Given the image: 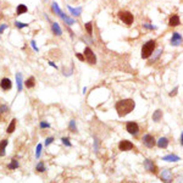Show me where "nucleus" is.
Wrapping results in <instances>:
<instances>
[{
  "mask_svg": "<svg viewBox=\"0 0 183 183\" xmlns=\"http://www.w3.org/2000/svg\"><path fill=\"white\" fill-rule=\"evenodd\" d=\"M135 108V101L131 98L128 99H121L115 102V110L117 112L119 117H124L128 113H131Z\"/></svg>",
  "mask_w": 183,
  "mask_h": 183,
  "instance_id": "obj_1",
  "label": "nucleus"
},
{
  "mask_svg": "<svg viewBox=\"0 0 183 183\" xmlns=\"http://www.w3.org/2000/svg\"><path fill=\"white\" fill-rule=\"evenodd\" d=\"M156 49V39H150L143 44L142 47V59H149Z\"/></svg>",
  "mask_w": 183,
  "mask_h": 183,
  "instance_id": "obj_2",
  "label": "nucleus"
},
{
  "mask_svg": "<svg viewBox=\"0 0 183 183\" xmlns=\"http://www.w3.org/2000/svg\"><path fill=\"white\" fill-rule=\"evenodd\" d=\"M119 18L123 22L126 26H131L133 23V21H134L133 14L130 12V11H127V10H121V11H119Z\"/></svg>",
  "mask_w": 183,
  "mask_h": 183,
  "instance_id": "obj_3",
  "label": "nucleus"
},
{
  "mask_svg": "<svg viewBox=\"0 0 183 183\" xmlns=\"http://www.w3.org/2000/svg\"><path fill=\"white\" fill-rule=\"evenodd\" d=\"M159 178L163 183H173V173L171 168H164L159 175Z\"/></svg>",
  "mask_w": 183,
  "mask_h": 183,
  "instance_id": "obj_4",
  "label": "nucleus"
},
{
  "mask_svg": "<svg viewBox=\"0 0 183 183\" xmlns=\"http://www.w3.org/2000/svg\"><path fill=\"white\" fill-rule=\"evenodd\" d=\"M143 165H144V168L148 171V172H150L152 175H157L159 173V167L152 159H144Z\"/></svg>",
  "mask_w": 183,
  "mask_h": 183,
  "instance_id": "obj_5",
  "label": "nucleus"
},
{
  "mask_svg": "<svg viewBox=\"0 0 183 183\" xmlns=\"http://www.w3.org/2000/svg\"><path fill=\"white\" fill-rule=\"evenodd\" d=\"M126 131H127L131 135L137 137V135L139 134L141 128H139V124L137 123V122H134V121H128V122H126Z\"/></svg>",
  "mask_w": 183,
  "mask_h": 183,
  "instance_id": "obj_6",
  "label": "nucleus"
},
{
  "mask_svg": "<svg viewBox=\"0 0 183 183\" xmlns=\"http://www.w3.org/2000/svg\"><path fill=\"white\" fill-rule=\"evenodd\" d=\"M83 55H84V59L88 64L90 65H95L97 64V56L94 54V51L91 50L90 47H86L84 50H83Z\"/></svg>",
  "mask_w": 183,
  "mask_h": 183,
  "instance_id": "obj_7",
  "label": "nucleus"
},
{
  "mask_svg": "<svg viewBox=\"0 0 183 183\" xmlns=\"http://www.w3.org/2000/svg\"><path fill=\"white\" fill-rule=\"evenodd\" d=\"M142 143L144 146L146 148H149V149H152V148H154L156 145V139H155V137L150 133H146L142 137Z\"/></svg>",
  "mask_w": 183,
  "mask_h": 183,
  "instance_id": "obj_8",
  "label": "nucleus"
},
{
  "mask_svg": "<svg viewBox=\"0 0 183 183\" xmlns=\"http://www.w3.org/2000/svg\"><path fill=\"white\" fill-rule=\"evenodd\" d=\"M119 149H120L121 152H130V150L135 149V146H134V144H133L131 141L122 139V141H120V143H119Z\"/></svg>",
  "mask_w": 183,
  "mask_h": 183,
  "instance_id": "obj_9",
  "label": "nucleus"
},
{
  "mask_svg": "<svg viewBox=\"0 0 183 183\" xmlns=\"http://www.w3.org/2000/svg\"><path fill=\"white\" fill-rule=\"evenodd\" d=\"M182 43H183L182 34L178 33V32H173L172 33V37H171V39H170V44L172 45V47H179Z\"/></svg>",
  "mask_w": 183,
  "mask_h": 183,
  "instance_id": "obj_10",
  "label": "nucleus"
},
{
  "mask_svg": "<svg viewBox=\"0 0 183 183\" xmlns=\"http://www.w3.org/2000/svg\"><path fill=\"white\" fill-rule=\"evenodd\" d=\"M168 27H177L181 25V18L177 14H173V15H171L170 18H168Z\"/></svg>",
  "mask_w": 183,
  "mask_h": 183,
  "instance_id": "obj_11",
  "label": "nucleus"
},
{
  "mask_svg": "<svg viewBox=\"0 0 183 183\" xmlns=\"http://www.w3.org/2000/svg\"><path fill=\"white\" fill-rule=\"evenodd\" d=\"M0 88H1L4 91H7L12 88V82H11L10 78H3L1 81H0Z\"/></svg>",
  "mask_w": 183,
  "mask_h": 183,
  "instance_id": "obj_12",
  "label": "nucleus"
},
{
  "mask_svg": "<svg viewBox=\"0 0 183 183\" xmlns=\"http://www.w3.org/2000/svg\"><path fill=\"white\" fill-rule=\"evenodd\" d=\"M50 23H51V32H53V34H54V36H56V37H60L62 34V29H61L60 25L58 23V22H53V21H50Z\"/></svg>",
  "mask_w": 183,
  "mask_h": 183,
  "instance_id": "obj_13",
  "label": "nucleus"
},
{
  "mask_svg": "<svg viewBox=\"0 0 183 183\" xmlns=\"http://www.w3.org/2000/svg\"><path fill=\"white\" fill-rule=\"evenodd\" d=\"M51 10L54 11V14H55V15H58V16H59V17H60L61 20H62V18H64V17L66 16V15H65V14L62 12V10L60 9L59 4L56 3V1H54V3L51 4Z\"/></svg>",
  "mask_w": 183,
  "mask_h": 183,
  "instance_id": "obj_14",
  "label": "nucleus"
},
{
  "mask_svg": "<svg viewBox=\"0 0 183 183\" xmlns=\"http://www.w3.org/2000/svg\"><path fill=\"white\" fill-rule=\"evenodd\" d=\"M168 138L167 137H161V138H159V141H156V146L160 148V149H166L168 146Z\"/></svg>",
  "mask_w": 183,
  "mask_h": 183,
  "instance_id": "obj_15",
  "label": "nucleus"
},
{
  "mask_svg": "<svg viewBox=\"0 0 183 183\" xmlns=\"http://www.w3.org/2000/svg\"><path fill=\"white\" fill-rule=\"evenodd\" d=\"M163 53H164V49H163V48H160V49H155V51L153 53V55L149 58V62H150V64H153V62L157 61V60L160 59V56L163 55Z\"/></svg>",
  "mask_w": 183,
  "mask_h": 183,
  "instance_id": "obj_16",
  "label": "nucleus"
},
{
  "mask_svg": "<svg viewBox=\"0 0 183 183\" xmlns=\"http://www.w3.org/2000/svg\"><path fill=\"white\" fill-rule=\"evenodd\" d=\"M161 160L163 161H167V163H178L181 160V157L178 155H176V154H168V155L164 156Z\"/></svg>",
  "mask_w": 183,
  "mask_h": 183,
  "instance_id": "obj_17",
  "label": "nucleus"
},
{
  "mask_svg": "<svg viewBox=\"0 0 183 183\" xmlns=\"http://www.w3.org/2000/svg\"><path fill=\"white\" fill-rule=\"evenodd\" d=\"M16 84H17V91H22L23 90V77H22L21 72L16 73Z\"/></svg>",
  "mask_w": 183,
  "mask_h": 183,
  "instance_id": "obj_18",
  "label": "nucleus"
},
{
  "mask_svg": "<svg viewBox=\"0 0 183 183\" xmlns=\"http://www.w3.org/2000/svg\"><path fill=\"white\" fill-rule=\"evenodd\" d=\"M163 116H164L163 111L160 110V109H157V110H155V111L153 112V116H152V119H153V121H154V122H160V121H161V119H163Z\"/></svg>",
  "mask_w": 183,
  "mask_h": 183,
  "instance_id": "obj_19",
  "label": "nucleus"
},
{
  "mask_svg": "<svg viewBox=\"0 0 183 183\" xmlns=\"http://www.w3.org/2000/svg\"><path fill=\"white\" fill-rule=\"evenodd\" d=\"M67 9H68V11H70V12H71V15H72V16L79 17V16H81V14H82V7H81V6L77 7V9H75V7H72V6L68 5V6H67Z\"/></svg>",
  "mask_w": 183,
  "mask_h": 183,
  "instance_id": "obj_20",
  "label": "nucleus"
},
{
  "mask_svg": "<svg viewBox=\"0 0 183 183\" xmlns=\"http://www.w3.org/2000/svg\"><path fill=\"white\" fill-rule=\"evenodd\" d=\"M34 86H36V78H34L33 76L28 77L25 81V87L27 89H32V88H34Z\"/></svg>",
  "mask_w": 183,
  "mask_h": 183,
  "instance_id": "obj_21",
  "label": "nucleus"
},
{
  "mask_svg": "<svg viewBox=\"0 0 183 183\" xmlns=\"http://www.w3.org/2000/svg\"><path fill=\"white\" fill-rule=\"evenodd\" d=\"M7 144H9V141H7V139H3L1 142H0V157L5 156Z\"/></svg>",
  "mask_w": 183,
  "mask_h": 183,
  "instance_id": "obj_22",
  "label": "nucleus"
},
{
  "mask_svg": "<svg viewBox=\"0 0 183 183\" xmlns=\"http://www.w3.org/2000/svg\"><path fill=\"white\" fill-rule=\"evenodd\" d=\"M27 11H28V7H27L25 4H20V5H17V7H16V15H17V16H21V15L26 14Z\"/></svg>",
  "mask_w": 183,
  "mask_h": 183,
  "instance_id": "obj_23",
  "label": "nucleus"
},
{
  "mask_svg": "<svg viewBox=\"0 0 183 183\" xmlns=\"http://www.w3.org/2000/svg\"><path fill=\"white\" fill-rule=\"evenodd\" d=\"M18 167H20L18 160H17L16 157H12V159H11V161H10V164L7 165V168H9V170H17Z\"/></svg>",
  "mask_w": 183,
  "mask_h": 183,
  "instance_id": "obj_24",
  "label": "nucleus"
},
{
  "mask_svg": "<svg viewBox=\"0 0 183 183\" xmlns=\"http://www.w3.org/2000/svg\"><path fill=\"white\" fill-rule=\"evenodd\" d=\"M16 119H12L11 120V122L9 123V126H7V128H6V133H12L14 131H15V128H16Z\"/></svg>",
  "mask_w": 183,
  "mask_h": 183,
  "instance_id": "obj_25",
  "label": "nucleus"
},
{
  "mask_svg": "<svg viewBox=\"0 0 183 183\" xmlns=\"http://www.w3.org/2000/svg\"><path fill=\"white\" fill-rule=\"evenodd\" d=\"M84 28H86V31H87V33H88V36L89 37H91V34H93V22H86L84 23Z\"/></svg>",
  "mask_w": 183,
  "mask_h": 183,
  "instance_id": "obj_26",
  "label": "nucleus"
},
{
  "mask_svg": "<svg viewBox=\"0 0 183 183\" xmlns=\"http://www.w3.org/2000/svg\"><path fill=\"white\" fill-rule=\"evenodd\" d=\"M36 171H37V172H39V173H43V172H45V171H47V168H45V165H44L43 161H39L36 165Z\"/></svg>",
  "mask_w": 183,
  "mask_h": 183,
  "instance_id": "obj_27",
  "label": "nucleus"
},
{
  "mask_svg": "<svg viewBox=\"0 0 183 183\" xmlns=\"http://www.w3.org/2000/svg\"><path fill=\"white\" fill-rule=\"evenodd\" d=\"M62 21L65 22V25H67V26H72V25H75V23H76V21H75L73 18H71L70 16H67V15L62 18Z\"/></svg>",
  "mask_w": 183,
  "mask_h": 183,
  "instance_id": "obj_28",
  "label": "nucleus"
},
{
  "mask_svg": "<svg viewBox=\"0 0 183 183\" xmlns=\"http://www.w3.org/2000/svg\"><path fill=\"white\" fill-rule=\"evenodd\" d=\"M68 130L72 133H76L77 132V124H76V121L75 120H71L70 123H68Z\"/></svg>",
  "mask_w": 183,
  "mask_h": 183,
  "instance_id": "obj_29",
  "label": "nucleus"
},
{
  "mask_svg": "<svg viewBox=\"0 0 183 183\" xmlns=\"http://www.w3.org/2000/svg\"><path fill=\"white\" fill-rule=\"evenodd\" d=\"M61 142H62V144L66 145L67 148H72V143L70 142V138H68V137H62V138H61Z\"/></svg>",
  "mask_w": 183,
  "mask_h": 183,
  "instance_id": "obj_30",
  "label": "nucleus"
},
{
  "mask_svg": "<svg viewBox=\"0 0 183 183\" xmlns=\"http://www.w3.org/2000/svg\"><path fill=\"white\" fill-rule=\"evenodd\" d=\"M93 148H94V153H98L99 149H100V141H99V138H97V137H94V145H93Z\"/></svg>",
  "mask_w": 183,
  "mask_h": 183,
  "instance_id": "obj_31",
  "label": "nucleus"
},
{
  "mask_svg": "<svg viewBox=\"0 0 183 183\" xmlns=\"http://www.w3.org/2000/svg\"><path fill=\"white\" fill-rule=\"evenodd\" d=\"M42 150H43V144H38L37 148H36V159H39L40 155H42Z\"/></svg>",
  "mask_w": 183,
  "mask_h": 183,
  "instance_id": "obj_32",
  "label": "nucleus"
},
{
  "mask_svg": "<svg viewBox=\"0 0 183 183\" xmlns=\"http://www.w3.org/2000/svg\"><path fill=\"white\" fill-rule=\"evenodd\" d=\"M15 26L18 28V29H22V28H26L28 26V23H23V22H21V21H16L15 22Z\"/></svg>",
  "mask_w": 183,
  "mask_h": 183,
  "instance_id": "obj_33",
  "label": "nucleus"
},
{
  "mask_svg": "<svg viewBox=\"0 0 183 183\" xmlns=\"http://www.w3.org/2000/svg\"><path fill=\"white\" fill-rule=\"evenodd\" d=\"M39 127L42 130H45V128H50V123L47 122V121H40L39 122Z\"/></svg>",
  "mask_w": 183,
  "mask_h": 183,
  "instance_id": "obj_34",
  "label": "nucleus"
},
{
  "mask_svg": "<svg viewBox=\"0 0 183 183\" xmlns=\"http://www.w3.org/2000/svg\"><path fill=\"white\" fill-rule=\"evenodd\" d=\"M143 28H145V29H150V31H155V29H157L156 26L150 25V23H143Z\"/></svg>",
  "mask_w": 183,
  "mask_h": 183,
  "instance_id": "obj_35",
  "label": "nucleus"
},
{
  "mask_svg": "<svg viewBox=\"0 0 183 183\" xmlns=\"http://www.w3.org/2000/svg\"><path fill=\"white\" fill-rule=\"evenodd\" d=\"M178 89H179V87H178V86H176V87H175V88H173V89H172V90H171L170 93H168V95H170L171 98H172V97H176V95H177V93H178Z\"/></svg>",
  "mask_w": 183,
  "mask_h": 183,
  "instance_id": "obj_36",
  "label": "nucleus"
},
{
  "mask_svg": "<svg viewBox=\"0 0 183 183\" xmlns=\"http://www.w3.org/2000/svg\"><path fill=\"white\" fill-rule=\"evenodd\" d=\"M54 141H55V138H54V137H48V138L45 139V142H44V145H45V146H49V145H50V144H51Z\"/></svg>",
  "mask_w": 183,
  "mask_h": 183,
  "instance_id": "obj_37",
  "label": "nucleus"
},
{
  "mask_svg": "<svg viewBox=\"0 0 183 183\" xmlns=\"http://www.w3.org/2000/svg\"><path fill=\"white\" fill-rule=\"evenodd\" d=\"M29 44H31V47H32V49H33V50H34V51H37V53H38V51H39V48H38V47H37V44H36V40H33V39H32V40H31V43H29Z\"/></svg>",
  "mask_w": 183,
  "mask_h": 183,
  "instance_id": "obj_38",
  "label": "nucleus"
},
{
  "mask_svg": "<svg viewBox=\"0 0 183 183\" xmlns=\"http://www.w3.org/2000/svg\"><path fill=\"white\" fill-rule=\"evenodd\" d=\"M9 110L10 109H9V106L6 104H1V105H0V112H3V113L4 112H9Z\"/></svg>",
  "mask_w": 183,
  "mask_h": 183,
  "instance_id": "obj_39",
  "label": "nucleus"
},
{
  "mask_svg": "<svg viewBox=\"0 0 183 183\" xmlns=\"http://www.w3.org/2000/svg\"><path fill=\"white\" fill-rule=\"evenodd\" d=\"M76 58L79 60V61H86L84 59V55L83 54H79V53H76Z\"/></svg>",
  "mask_w": 183,
  "mask_h": 183,
  "instance_id": "obj_40",
  "label": "nucleus"
},
{
  "mask_svg": "<svg viewBox=\"0 0 183 183\" xmlns=\"http://www.w3.org/2000/svg\"><path fill=\"white\" fill-rule=\"evenodd\" d=\"M7 28V23H3V25H0V34H3L4 31Z\"/></svg>",
  "mask_w": 183,
  "mask_h": 183,
  "instance_id": "obj_41",
  "label": "nucleus"
},
{
  "mask_svg": "<svg viewBox=\"0 0 183 183\" xmlns=\"http://www.w3.org/2000/svg\"><path fill=\"white\" fill-rule=\"evenodd\" d=\"M49 65H50L51 67H54L55 70H58V68H59V67H58V65H56V64H54V61H49Z\"/></svg>",
  "mask_w": 183,
  "mask_h": 183,
  "instance_id": "obj_42",
  "label": "nucleus"
},
{
  "mask_svg": "<svg viewBox=\"0 0 183 183\" xmlns=\"http://www.w3.org/2000/svg\"><path fill=\"white\" fill-rule=\"evenodd\" d=\"M179 141H181V142H179L181 145L183 146V131H182V133H181V138H179Z\"/></svg>",
  "mask_w": 183,
  "mask_h": 183,
  "instance_id": "obj_43",
  "label": "nucleus"
},
{
  "mask_svg": "<svg viewBox=\"0 0 183 183\" xmlns=\"http://www.w3.org/2000/svg\"><path fill=\"white\" fill-rule=\"evenodd\" d=\"M86 91H87V87L83 88V94H86Z\"/></svg>",
  "mask_w": 183,
  "mask_h": 183,
  "instance_id": "obj_44",
  "label": "nucleus"
},
{
  "mask_svg": "<svg viewBox=\"0 0 183 183\" xmlns=\"http://www.w3.org/2000/svg\"><path fill=\"white\" fill-rule=\"evenodd\" d=\"M131 183H137V182H131Z\"/></svg>",
  "mask_w": 183,
  "mask_h": 183,
  "instance_id": "obj_45",
  "label": "nucleus"
}]
</instances>
